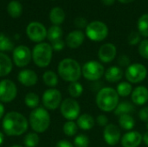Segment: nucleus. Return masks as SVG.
I'll return each instance as SVG.
<instances>
[{
  "mask_svg": "<svg viewBox=\"0 0 148 147\" xmlns=\"http://www.w3.org/2000/svg\"><path fill=\"white\" fill-rule=\"evenodd\" d=\"M2 127L8 136H20L27 132L29 122L22 113L12 111L7 113L3 118Z\"/></svg>",
  "mask_w": 148,
  "mask_h": 147,
  "instance_id": "obj_1",
  "label": "nucleus"
},
{
  "mask_svg": "<svg viewBox=\"0 0 148 147\" xmlns=\"http://www.w3.org/2000/svg\"><path fill=\"white\" fill-rule=\"evenodd\" d=\"M95 103L97 107L102 112L110 113L114 111L119 105L120 96L116 89L110 87H105L97 92Z\"/></svg>",
  "mask_w": 148,
  "mask_h": 147,
  "instance_id": "obj_2",
  "label": "nucleus"
},
{
  "mask_svg": "<svg viewBox=\"0 0 148 147\" xmlns=\"http://www.w3.org/2000/svg\"><path fill=\"white\" fill-rule=\"evenodd\" d=\"M59 76L65 81L69 83L78 81L82 74V67L77 61L72 58H65L62 60L57 67Z\"/></svg>",
  "mask_w": 148,
  "mask_h": 147,
  "instance_id": "obj_3",
  "label": "nucleus"
},
{
  "mask_svg": "<svg viewBox=\"0 0 148 147\" xmlns=\"http://www.w3.org/2000/svg\"><path fill=\"white\" fill-rule=\"evenodd\" d=\"M29 123L32 130L36 133L46 132L50 125V115L44 107H36L29 114Z\"/></svg>",
  "mask_w": 148,
  "mask_h": 147,
  "instance_id": "obj_4",
  "label": "nucleus"
},
{
  "mask_svg": "<svg viewBox=\"0 0 148 147\" xmlns=\"http://www.w3.org/2000/svg\"><path fill=\"white\" fill-rule=\"evenodd\" d=\"M53 49L48 42L37 43L32 50V59L34 63L39 68L48 67L52 60Z\"/></svg>",
  "mask_w": 148,
  "mask_h": 147,
  "instance_id": "obj_5",
  "label": "nucleus"
},
{
  "mask_svg": "<svg viewBox=\"0 0 148 147\" xmlns=\"http://www.w3.org/2000/svg\"><path fill=\"white\" fill-rule=\"evenodd\" d=\"M104 66L98 61H88L82 67V76L90 81H98L105 74Z\"/></svg>",
  "mask_w": 148,
  "mask_h": 147,
  "instance_id": "obj_6",
  "label": "nucleus"
},
{
  "mask_svg": "<svg viewBox=\"0 0 148 147\" xmlns=\"http://www.w3.org/2000/svg\"><path fill=\"white\" fill-rule=\"evenodd\" d=\"M86 36L93 42H101L108 36V27L101 21H94L86 27Z\"/></svg>",
  "mask_w": 148,
  "mask_h": 147,
  "instance_id": "obj_7",
  "label": "nucleus"
},
{
  "mask_svg": "<svg viewBox=\"0 0 148 147\" xmlns=\"http://www.w3.org/2000/svg\"><path fill=\"white\" fill-rule=\"evenodd\" d=\"M124 75L128 82L131 84H138L142 82L147 78V68L141 63H132L129 67L127 68Z\"/></svg>",
  "mask_w": 148,
  "mask_h": 147,
  "instance_id": "obj_8",
  "label": "nucleus"
},
{
  "mask_svg": "<svg viewBox=\"0 0 148 147\" xmlns=\"http://www.w3.org/2000/svg\"><path fill=\"white\" fill-rule=\"evenodd\" d=\"M62 115L67 120H75L81 115V107L79 102L73 98H67L62 101L60 106Z\"/></svg>",
  "mask_w": 148,
  "mask_h": 147,
  "instance_id": "obj_9",
  "label": "nucleus"
},
{
  "mask_svg": "<svg viewBox=\"0 0 148 147\" xmlns=\"http://www.w3.org/2000/svg\"><path fill=\"white\" fill-rule=\"evenodd\" d=\"M42 101L44 108L48 110H56L61 106L62 102V96L58 89L49 88L43 93Z\"/></svg>",
  "mask_w": 148,
  "mask_h": 147,
  "instance_id": "obj_10",
  "label": "nucleus"
},
{
  "mask_svg": "<svg viewBox=\"0 0 148 147\" xmlns=\"http://www.w3.org/2000/svg\"><path fill=\"white\" fill-rule=\"evenodd\" d=\"M17 94L16 84L9 79H3L0 81V101L9 103L14 101Z\"/></svg>",
  "mask_w": 148,
  "mask_h": 147,
  "instance_id": "obj_11",
  "label": "nucleus"
},
{
  "mask_svg": "<svg viewBox=\"0 0 148 147\" xmlns=\"http://www.w3.org/2000/svg\"><path fill=\"white\" fill-rule=\"evenodd\" d=\"M12 57L13 62L16 66L18 68H24L30 62L32 58V52L28 47L20 45L13 49Z\"/></svg>",
  "mask_w": 148,
  "mask_h": 147,
  "instance_id": "obj_12",
  "label": "nucleus"
},
{
  "mask_svg": "<svg viewBox=\"0 0 148 147\" xmlns=\"http://www.w3.org/2000/svg\"><path fill=\"white\" fill-rule=\"evenodd\" d=\"M47 29L38 22H32L30 23L26 29V34L28 37L35 42H42L47 37Z\"/></svg>",
  "mask_w": 148,
  "mask_h": 147,
  "instance_id": "obj_13",
  "label": "nucleus"
},
{
  "mask_svg": "<svg viewBox=\"0 0 148 147\" xmlns=\"http://www.w3.org/2000/svg\"><path fill=\"white\" fill-rule=\"evenodd\" d=\"M103 139L105 143L110 146H114L121 142V133L118 126L109 123L104 127Z\"/></svg>",
  "mask_w": 148,
  "mask_h": 147,
  "instance_id": "obj_14",
  "label": "nucleus"
},
{
  "mask_svg": "<svg viewBox=\"0 0 148 147\" xmlns=\"http://www.w3.org/2000/svg\"><path fill=\"white\" fill-rule=\"evenodd\" d=\"M117 55V49L114 44L107 42L101 45L98 50V58L103 63L112 62Z\"/></svg>",
  "mask_w": 148,
  "mask_h": 147,
  "instance_id": "obj_15",
  "label": "nucleus"
},
{
  "mask_svg": "<svg viewBox=\"0 0 148 147\" xmlns=\"http://www.w3.org/2000/svg\"><path fill=\"white\" fill-rule=\"evenodd\" d=\"M143 142V135L138 131H129L126 133L121 139L122 147H139Z\"/></svg>",
  "mask_w": 148,
  "mask_h": 147,
  "instance_id": "obj_16",
  "label": "nucleus"
},
{
  "mask_svg": "<svg viewBox=\"0 0 148 147\" xmlns=\"http://www.w3.org/2000/svg\"><path fill=\"white\" fill-rule=\"evenodd\" d=\"M132 102L136 106H144L148 102V89L145 86H138L131 94Z\"/></svg>",
  "mask_w": 148,
  "mask_h": 147,
  "instance_id": "obj_17",
  "label": "nucleus"
},
{
  "mask_svg": "<svg viewBox=\"0 0 148 147\" xmlns=\"http://www.w3.org/2000/svg\"><path fill=\"white\" fill-rule=\"evenodd\" d=\"M17 80L24 87H32L37 83L38 77L35 71L31 69H23L17 75Z\"/></svg>",
  "mask_w": 148,
  "mask_h": 147,
  "instance_id": "obj_18",
  "label": "nucleus"
},
{
  "mask_svg": "<svg viewBox=\"0 0 148 147\" xmlns=\"http://www.w3.org/2000/svg\"><path fill=\"white\" fill-rule=\"evenodd\" d=\"M85 40V34L79 29L71 31L66 37L65 43L70 49H78Z\"/></svg>",
  "mask_w": 148,
  "mask_h": 147,
  "instance_id": "obj_19",
  "label": "nucleus"
},
{
  "mask_svg": "<svg viewBox=\"0 0 148 147\" xmlns=\"http://www.w3.org/2000/svg\"><path fill=\"white\" fill-rule=\"evenodd\" d=\"M124 72L121 68L119 66H112L109 67L104 74V77L107 80V81L110 83H116L121 81V80L123 78Z\"/></svg>",
  "mask_w": 148,
  "mask_h": 147,
  "instance_id": "obj_20",
  "label": "nucleus"
},
{
  "mask_svg": "<svg viewBox=\"0 0 148 147\" xmlns=\"http://www.w3.org/2000/svg\"><path fill=\"white\" fill-rule=\"evenodd\" d=\"M76 124L78 126V128L83 131H89L95 126V119L88 113H83L78 117V119L76 120Z\"/></svg>",
  "mask_w": 148,
  "mask_h": 147,
  "instance_id": "obj_21",
  "label": "nucleus"
},
{
  "mask_svg": "<svg viewBox=\"0 0 148 147\" xmlns=\"http://www.w3.org/2000/svg\"><path fill=\"white\" fill-rule=\"evenodd\" d=\"M13 68L12 60L4 53L0 52V77L8 75Z\"/></svg>",
  "mask_w": 148,
  "mask_h": 147,
  "instance_id": "obj_22",
  "label": "nucleus"
},
{
  "mask_svg": "<svg viewBox=\"0 0 148 147\" xmlns=\"http://www.w3.org/2000/svg\"><path fill=\"white\" fill-rule=\"evenodd\" d=\"M135 110V107L134 104L133 102L130 101H121L119 103V105L117 106V107L115 108L114 114L118 117L121 116V115H125V114H131L134 112Z\"/></svg>",
  "mask_w": 148,
  "mask_h": 147,
  "instance_id": "obj_23",
  "label": "nucleus"
},
{
  "mask_svg": "<svg viewBox=\"0 0 148 147\" xmlns=\"http://www.w3.org/2000/svg\"><path fill=\"white\" fill-rule=\"evenodd\" d=\"M49 19L54 25H60L65 20V12L60 7H55L50 10Z\"/></svg>",
  "mask_w": 148,
  "mask_h": 147,
  "instance_id": "obj_24",
  "label": "nucleus"
},
{
  "mask_svg": "<svg viewBox=\"0 0 148 147\" xmlns=\"http://www.w3.org/2000/svg\"><path fill=\"white\" fill-rule=\"evenodd\" d=\"M118 124L121 128L129 132L132 131L135 126V120L131 114H125L119 117Z\"/></svg>",
  "mask_w": 148,
  "mask_h": 147,
  "instance_id": "obj_25",
  "label": "nucleus"
},
{
  "mask_svg": "<svg viewBox=\"0 0 148 147\" xmlns=\"http://www.w3.org/2000/svg\"><path fill=\"white\" fill-rule=\"evenodd\" d=\"M42 81L44 84L50 88H55L58 84V76L52 70H47L42 75Z\"/></svg>",
  "mask_w": 148,
  "mask_h": 147,
  "instance_id": "obj_26",
  "label": "nucleus"
},
{
  "mask_svg": "<svg viewBox=\"0 0 148 147\" xmlns=\"http://www.w3.org/2000/svg\"><path fill=\"white\" fill-rule=\"evenodd\" d=\"M7 10L9 15L13 18H17L22 15L23 12V6L18 1H11L9 3L7 6Z\"/></svg>",
  "mask_w": 148,
  "mask_h": 147,
  "instance_id": "obj_27",
  "label": "nucleus"
},
{
  "mask_svg": "<svg viewBox=\"0 0 148 147\" xmlns=\"http://www.w3.org/2000/svg\"><path fill=\"white\" fill-rule=\"evenodd\" d=\"M133 90H134L133 85L130 82H128L127 81L120 82L116 88V91L120 97H127V96L131 95Z\"/></svg>",
  "mask_w": 148,
  "mask_h": 147,
  "instance_id": "obj_28",
  "label": "nucleus"
},
{
  "mask_svg": "<svg viewBox=\"0 0 148 147\" xmlns=\"http://www.w3.org/2000/svg\"><path fill=\"white\" fill-rule=\"evenodd\" d=\"M68 92L71 98L76 99L82 96V94H83V87L79 81L71 82L68 87Z\"/></svg>",
  "mask_w": 148,
  "mask_h": 147,
  "instance_id": "obj_29",
  "label": "nucleus"
},
{
  "mask_svg": "<svg viewBox=\"0 0 148 147\" xmlns=\"http://www.w3.org/2000/svg\"><path fill=\"white\" fill-rule=\"evenodd\" d=\"M62 29L58 25L51 26L47 32V37L49 41L51 42L62 39Z\"/></svg>",
  "mask_w": 148,
  "mask_h": 147,
  "instance_id": "obj_30",
  "label": "nucleus"
},
{
  "mask_svg": "<svg viewBox=\"0 0 148 147\" xmlns=\"http://www.w3.org/2000/svg\"><path fill=\"white\" fill-rule=\"evenodd\" d=\"M78 129L79 128H78L76 122H75L73 120H68L67 122L64 123V125L62 126L63 133L68 137H73V136L76 135Z\"/></svg>",
  "mask_w": 148,
  "mask_h": 147,
  "instance_id": "obj_31",
  "label": "nucleus"
},
{
  "mask_svg": "<svg viewBox=\"0 0 148 147\" xmlns=\"http://www.w3.org/2000/svg\"><path fill=\"white\" fill-rule=\"evenodd\" d=\"M137 27L140 36L148 37V14H144L139 18Z\"/></svg>",
  "mask_w": 148,
  "mask_h": 147,
  "instance_id": "obj_32",
  "label": "nucleus"
},
{
  "mask_svg": "<svg viewBox=\"0 0 148 147\" xmlns=\"http://www.w3.org/2000/svg\"><path fill=\"white\" fill-rule=\"evenodd\" d=\"M24 103L28 107L35 109L39 106L40 98L35 93H28L24 97Z\"/></svg>",
  "mask_w": 148,
  "mask_h": 147,
  "instance_id": "obj_33",
  "label": "nucleus"
},
{
  "mask_svg": "<svg viewBox=\"0 0 148 147\" xmlns=\"http://www.w3.org/2000/svg\"><path fill=\"white\" fill-rule=\"evenodd\" d=\"M39 142L40 138L38 134L35 132L27 133L23 139V144L25 147H36L39 145Z\"/></svg>",
  "mask_w": 148,
  "mask_h": 147,
  "instance_id": "obj_34",
  "label": "nucleus"
},
{
  "mask_svg": "<svg viewBox=\"0 0 148 147\" xmlns=\"http://www.w3.org/2000/svg\"><path fill=\"white\" fill-rule=\"evenodd\" d=\"M13 48L14 44L11 40L3 34H0V52L3 53L5 51H10Z\"/></svg>",
  "mask_w": 148,
  "mask_h": 147,
  "instance_id": "obj_35",
  "label": "nucleus"
},
{
  "mask_svg": "<svg viewBox=\"0 0 148 147\" xmlns=\"http://www.w3.org/2000/svg\"><path fill=\"white\" fill-rule=\"evenodd\" d=\"M89 143V138L86 134L81 133L75 136L73 145L75 147H88Z\"/></svg>",
  "mask_w": 148,
  "mask_h": 147,
  "instance_id": "obj_36",
  "label": "nucleus"
},
{
  "mask_svg": "<svg viewBox=\"0 0 148 147\" xmlns=\"http://www.w3.org/2000/svg\"><path fill=\"white\" fill-rule=\"evenodd\" d=\"M138 52L142 58L148 60V39L142 40L139 43Z\"/></svg>",
  "mask_w": 148,
  "mask_h": 147,
  "instance_id": "obj_37",
  "label": "nucleus"
},
{
  "mask_svg": "<svg viewBox=\"0 0 148 147\" xmlns=\"http://www.w3.org/2000/svg\"><path fill=\"white\" fill-rule=\"evenodd\" d=\"M140 34L138 32V31H132L128 37H127V42L130 45L132 46H134V45H139V43L141 42V39H140Z\"/></svg>",
  "mask_w": 148,
  "mask_h": 147,
  "instance_id": "obj_38",
  "label": "nucleus"
},
{
  "mask_svg": "<svg viewBox=\"0 0 148 147\" xmlns=\"http://www.w3.org/2000/svg\"><path fill=\"white\" fill-rule=\"evenodd\" d=\"M118 64L120 68H127L131 65V60L127 55H121L118 58Z\"/></svg>",
  "mask_w": 148,
  "mask_h": 147,
  "instance_id": "obj_39",
  "label": "nucleus"
},
{
  "mask_svg": "<svg viewBox=\"0 0 148 147\" xmlns=\"http://www.w3.org/2000/svg\"><path fill=\"white\" fill-rule=\"evenodd\" d=\"M95 123L100 126H102V127H105L106 126H108L109 123H108V118L104 115V114H100L96 117L95 119Z\"/></svg>",
  "mask_w": 148,
  "mask_h": 147,
  "instance_id": "obj_40",
  "label": "nucleus"
},
{
  "mask_svg": "<svg viewBox=\"0 0 148 147\" xmlns=\"http://www.w3.org/2000/svg\"><path fill=\"white\" fill-rule=\"evenodd\" d=\"M64 46H65V42L62 39L51 42V47L53 49V51L54 50L55 51H61L64 49Z\"/></svg>",
  "mask_w": 148,
  "mask_h": 147,
  "instance_id": "obj_41",
  "label": "nucleus"
},
{
  "mask_svg": "<svg viewBox=\"0 0 148 147\" xmlns=\"http://www.w3.org/2000/svg\"><path fill=\"white\" fill-rule=\"evenodd\" d=\"M138 116L141 121H144L146 123L148 122V107H142L138 113Z\"/></svg>",
  "mask_w": 148,
  "mask_h": 147,
  "instance_id": "obj_42",
  "label": "nucleus"
},
{
  "mask_svg": "<svg viewBox=\"0 0 148 147\" xmlns=\"http://www.w3.org/2000/svg\"><path fill=\"white\" fill-rule=\"evenodd\" d=\"M75 24L77 28H80V29H82V28H86L88 26V22L87 20L84 18V17H82V16H79L77 18H75Z\"/></svg>",
  "mask_w": 148,
  "mask_h": 147,
  "instance_id": "obj_43",
  "label": "nucleus"
},
{
  "mask_svg": "<svg viewBox=\"0 0 148 147\" xmlns=\"http://www.w3.org/2000/svg\"><path fill=\"white\" fill-rule=\"evenodd\" d=\"M56 147H75L74 145L69 142V140L66 139H62L60 141H58L56 145Z\"/></svg>",
  "mask_w": 148,
  "mask_h": 147,
  "instance_id": "obj_44",
  "label": "nucleus"
},
{
  "mask_svg": "<svg viewBox=\"0 0 148 147\" xmlns=\"http://www.w3.org/2000/svg\"><path fill=\"white\" fill-rule=\"evenodd\" d=\"M101 2L106 6H111V5H113L114 3L115 0H101Z\"/></svg>",
  "mask_w": 148,
  "mask_h": 147,
  "instance_id": "obj_45",
  "label": "nucleus"
},
{
  "mask_svg": "<svg viewBox=\"0 0 148 147\" xmlns=\"http://www.w3.org/2000/svg\"><path fill=\"white\" fill-rule=\"evenodd\" d=\"M4 117V106L0 103V120Z\"/></svg>",
  "mask_w": 148,
  "mask_h": 147,
  "instance_id": "obj_46",
  "label": "nucleus"
},
{
  "mask_svg": "<svg viewBox=\"0 0 148 147\" xmlns=\"http://www.w3.org/2000/svg\"><path fill=\"white\" fill-rule=\"evenodd\" d=\"M143 142L147 146H148V131L143 135Z\"/></svg>",
  "mask_w": 148,
  "mask_h": 147,
  "instance_id": "obj_47",
  "label": "nucleus"
},
{
  "mask_svg": "<svg viewBox=\"0 0 148 147\" xmlns=\"http://www.w3.org/2000/svg\"><path fill=\"white\" fill-rule=\"evenodd\" d=\"M3 140H4V134L2 132H0V146L3 145Z\"/></svg>",
  "mask_w": 148,
  "mask_h": 147,
  "instance_id": "obj_48",
  "label": "nucleus"
},
{
  "mask_svg": "<svg viewBox=\"0 0 148 147\" xmlns=\"http://www.w3.org/2000/svg\"><path fill=\"white\" fill-rule=\"evenodd\" d=\"M118 1L120 3H132L134 0H118Z\"/></svg>",
  "mask_w": 148,
  "mask_h": 147,
  "instance_id": "obj_49",
  "label": "nucleus"
},
{
  "mask_svg": "<svg viewBox=\"0 0 148 147\" xmlns=\"http://www.w3.org/2000/svg\"><path fill=\"white\" fill-rule=\"evenodd\" d=\"M10 147H23V146H18V145H14V146H12Z\"/></svg>",
  "mask_w": 148,
  "mask_h": 147,
  "instance_id": "obj_50",
  "label": "nucleus"
},
{
  "mask_svg": "<svg viewBox=\"0 0 148 147\" xmlns=\"http://www.w3.org/2000/svg\"><path fill=\"white\" fill-rule=\"evenodd\" d=\"M147 130H148V122H147Z\"/></svg>",
  "mask_w": 148,
  "mask_h": 147,
  "instance_id": "obj_51",
  "label": "nucleus"
}]
</instances>
